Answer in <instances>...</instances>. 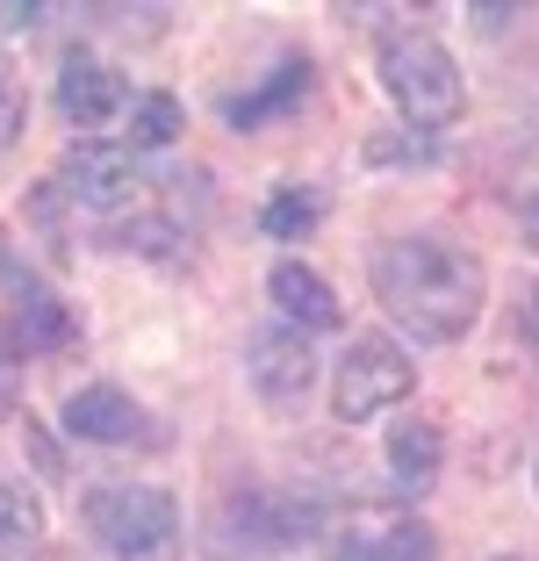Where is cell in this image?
<instances>
[{"label":"cell","instance_id":"7a4b0ae2","mask_svg":"<svg viewBox=\"0 0 539 561\" xmlns=\"http://www.w3.org/2000/svg\"><path fill=\"white\" fill-rule=\"evenodd\" d=\"M324 540V504L310 490H230L209 512V554L216 561H274L295 554V547Z\"/></svg>","mask_w":539,"mask_h":561},{"label":"cell","instance_id":"7402d4cb","mask_svg":"<svg viewBox=\"0 0 539 561\" xmlns=\"http://www.w3.org/2000/svg\"><path fill=\"white\" fill-rule=\"evenodd\" d=\"M44 15H50L44 0H8V8H0V30H36Z\"/></svg>","mask_w":539,"mask_h":561},{"label":"cell","instance_id":"8fae6325","mask_svg":"<svg viewBox=\"0 0 539 561\" xmlns=\"http://www.w3.org/2000/svg\"><path fill=\"white\" fill-rule=\"evenodd\" d=\"M123 101H130V87H123V72L108 66V58H94V50H66V66H58V116L72 123V130H101V123L123 116Z\"/></svg>","mask_w":539,"mask_h":561},{"label":"cell","instance_id":"277c9868","mask_svg":"<svg viewBox=\"0 0 539 561\" xmlns=\"http://www.w3.org/2000/svg\"><path fill=\"white\" fill-rule=\"evenodd\" d=\"M80 518L108 561H180V504L159 482H94Z\"/></svg>","mask_w":539,"mask_h":561},{"label":"cell","instance_id":"44dd1931","mask_svg":"<svg viewBox=\"0 0 539 561\" xmlns=\"http://www.w3.org/2000/svg\"><path fill=\"white\" fill-rule=\"evenodd\" d=\"M511 15H525L518 0H482V8H468V22H474L482 36H504V30H511Z\"/></svg>","mask_w":539,"mask_h":561},{"label":"cell","instance_id":"4316f807","mask_svg":"<svg viewBox=\"0 0 539 561\" xmlns=\"http://www.w3.org/2000/svg\"><path fill=\"white\" fill-rule=\"evenodd\" d=\"M532 482H539V468H532Z\"/></svg>","mask_w":539,"mask_h":561},{"label":"cell","instance_id":"ffe728a7","mask_svg":"<svg viewBox=\"0 0 539 561\" xmlns=\"http://www.w3.org/2000/svg\"><path fill=\"white\" fill-rule=\"evenodd\" d=\"M115 245H123V252H145V260H165V252L180 245V231H173V224H151V216H145V224H123V231H115Z\"/></svg>","mask_w":539,"mask_h":561},{"label":"cell","instance_id":"6da1fadb","mask_svg":"<svg viewBox=\"0 0 539 561\" xmlns=\"http://www.w3.org/2000/svg\"><path fill=\"white\" fill-rule=\"evenodd\" d=\"M367 280H375V302L389 310V324L403 339H417V346L468 339L474 317H482V296H490V266L468 245L432 238V231L389 238L375 252V266H367Z\"/></svg>","mask_w":539,"mask_h":561},{"label":"cell","instance_id":"cb8c5ba5","mask_svg":"<svg viewBox=\"0 0 539 561\" xmlns=\"http://www.w3.org/2000/svg\"><path fill=\"white\" fill-rule=\"evenodd\" d=\"M525 339L539 346V288H532V302H525Z\"/></svg>","mask_w":539,"mask_h":561},{"label":"cell","instance_id":"ac0fdd59","mask_svg":"<svg viewBox=\"0 0 539 561\" xmlns=\"http://www.w3.org/2000/svg\"><path fill=\"white\" fill-rule=\"evenodd\" d=\"M359 159H367V165H432V159H439V137H425V130H381V137H367Z\"/></svg>","mask_w":539,"mask_h":561},{"label":"cell","instance_id":"4fadbf2b","mask_svg":"<svg viewBox=\"0 0 539 561\" xmlns=\"http://www.w3.org/2000/svg\"><path fill=\"white\" fill-rule=\"evenodd\" d=\"M310 87H317V66H310V58H280L266 80H252L245 94L223 101V123H230V130H266V123L295 116V108L310 101Z\"/></svg>","mask_w":539,"mask_h":561},{"label":"cell","instance_id":"5b68a950","mask_svg":"<svg viewBox=\"0 0 539 561\" xmlns=\"http://www.w3.org/2000/svg\"><path fill=\"white\" fill-rule=\"evenodd\" d=\"M417 389V360L395 346L389 331H359L353 346L331 367V417L339 425H359V417H381Z\"/></svg>","mask_w":539,"mask_h":561},{"label":"cell","instance_id":"2e32d148","mask_svg":"<svg viewBox=\"0 0 539 561\" xmlns=\"http://www.w3.org/2000/svg\"><path fill=\"white\" fill-rule=\"evenodd\" d=\"M123 108H130V137H123L130 151H165L180 130H187V108H180V94H165V87H151V94H130Z\"/></svg>","mask_w":539,"mask_h":561},{"label":"cell","instance_id":"3957f363","mask_svg":"<svg viewBox=\"0 0 539 561\" xmlns=\"http://www.w3.org/2000/svg\"><path fill=\"white\" fill-rule=\"evenodd\" d=\"M381 87H389V101L403 108L410 130H425V137H439L468 108V80H460L454 50L432 30H389L381 36Z\"/></svg>","mask_w":539,"mask_h":561},{"label":"cell","instance_id":"7c38bea8","mask_svg":"<svg viewBox=\"0 0 539 561\" xmlns=\"http://www.w3.org/2000/svg\"><path fill=\"white\" fill-rule=\"evenodd\" d=\"M266 302H274L280 324H295L302 339H310V331H339L345 324L339 288H331L317 266H302V260H280L274 274H266Z\"/></svg>","mask_w":539,"mask_h":561},{"label":"cell","instance_id":"9a60e30c","mask_svg":"<svg viewBox=\"0 0 539 561\" xmlns=\"http://www.w3.org/2000/svg\"><path fill=\"white\" fill-rule=\"evenodd\" d=\"M36 540H44V504H36V490L22 476L0 468V561L36 554Z\"/></svg>","mask_w":539,"mask_h":561},{"label":"cell","instance_id":"d6986e66","mask_svg":"<svg viewBox=\"0 0 539 561\" xmlns=\"http://www.w3.org/2000/svg\"><path fill=\"white\" fill-rule=\"evenodd\" d=\"M22 123H30V87L22 72H0V145H22Z\"/></svg>","mask_w":539,"mask_h":561},{"label":"cell","instance_id":"8992f818","mask_svg":"<svg viewBox=\"0 0 539 561\" xmlns=\"http://www.w3.org/2000/svg\"><path fill=\"white\" fill-rule=\"evenodd\" d=\"M331 561H439V533L403 504H359L339 526H324Z\"/></svg>","mask_w":539,"mask_h":561},{"label":"cell","instance_id":"d4e9b609","mask_svg":"<svg viewBox=\"0 0 539 561\" xmlns=\"http://www.w3.org/2000/svg\"><path fill=\"white\" fill-rule=\"evenodd\" d=\"M525 231H532V245H539V195H532V209H525Z\"/></svg>","mask_w":539,"mask_h":561},{"label":"cell","instance_id":"e0dca14e","mask_svg":"<svg viewBox=\"0 0 539 561\" xmlns=\"http://www.w3.org/2000/svg\"><path fill=\"white\" fill-rule=\"evenodd\" d=\"M324 187H274L266 195V209H260V231L266 238H280V245H295V238H310L317 224H324Z\"/></svg>","mask_w":539,"mask_h":561},{"label":"cell","instance_id":"5bb4252c","mask_svg":"<svg viewBox=\"0 0 539 561\" xmlns=\"http://www.w3.org/2000/svg\"><path fill=\"white\" fill-rule=\"evenodd\" d=\"M381 454H389V476L403 482V490H417V496L446 476V432L432 425V417H395L389 439H381Z\"/></svg>","mask_w":539,"mask_h":561},{"label":"cell","instance_id":"603a6c76","mask_svg":"<svg viewBox=\"0 0 539 561\" xmlns=\"http://www.w3.org/2000/svg\"><path fill=\"white\" fill-rule=\"evenodd\" d=\"M8 411H15V367L0 360V417H8Z\"/></svg>","mask_w":539,"mask_h":561},{"label":"cell","instance_id":"ba28073f","mask_svg":"<svg viewBox=\"0 0 539 561\" xmlns=\"http://www.w3.org/2000/svg\"><path fill=\"white\" fill-rule=\"evenodd\" d=\"M66 439H87V446H165L159 417L130 397V389H115V381H87L72 389L66 411H58Z\"/></svg>","mask_w":539,"mask_h":561},{"label":"cell","instance_id":"484cf974","mask_svg":"<svg viewBox=\"0 0 539 561\" xmlns=\"http://www.w3.org/2000/svg\"><path fill=\"white\" fill-rule=\"evenodd\" d=\"M496 561H532V554H496Z\"/></svg>","mask_w":539,"mask_h":561},{"label":"cell","instance_id":"30bf717a","mask_svg":"<svg viewBox=\"0 0 539 561\" xmlns=\"http://www.w3.org/2000/svg\"><path fill=\"white\" fill-rule=\"evenodd\" d=\"M80 339V317L58 288H44L36 274H22L8 288V317H0V346L8 353H66Z\"/></svg>","mask_w":539,"mask_h":561},{"label":"cell","instance_id":"52a82bcc","mask_svg":"<svg viewBox=\"0 0 539 561\" xmlns=\"http://www.w3.org/2000/svg\"><path fill=\"white\" fill-rule=\"evenodd\" d=\"M245 381L266 411H302L317 389V346L295 324H260L245 339Z\"/></svg>","mask_w":539,"mask_h":561},{"label":"cell","instance_id":"9c48e42d","mask_svg":"<svg viewBox=\"0 0 539 561\" xmlns=\"http://www.w3.org/2000/svg\"><path fill=\"white\" fill-rule=\"evenodd\" d=\"M58 195L66 202H87V209H123V202H137V151L130 145H108V137H72L66 159H58Z\"/></svg>","mask_w":539,"mask_h":561}]
</instances>
